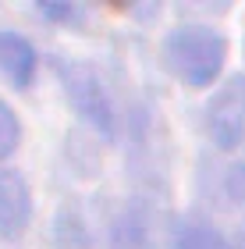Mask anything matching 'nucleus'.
Returning a JSON list of instances; mask_svg holds the SVG:
<instances>
[{"label": "nucleus", "instance_id": "nucleus-3", "mask_svg": "<svg viewBox=\"0 0 245 249\" xmlns=\"http://www.w3.org/2000/svg\"><path fill=\"white\" fill-rule=\"evenodd\" d=\"M206 132L220 150H238L245 139V78H231L206 107Z\"/></svg>", "mask_w": 245, "mask_h": 249}, {"label": "nucleus", "instance_id": "nucleus-5", "mask_svg": "<svg viewBox=\"0 0 245 249\" xmlns=\"http://www.w3.org/2000/svg\"><path fill=\"white\" fill-rule=\"evenodd\" d=\"M110 249H157V217L146 203H128L114 217Z\"/></svg>", "mask_w": 245, "mask_h": 249}, {"label": "nucleus", "instance_id": "nucleus-10", "mask_svg": "<svg viewBox=\"0 0 245 249\" xmlns=\"http://www.w3.org/2000/svg\"><path fill=\"white\" fill-rule=\"evenodd\" d=\"M228 192H231V199H235L238 207H245V167H235V171L228 175Z\"/></svg>", "mask_w": 245, "mask_h": 249}, {"label": "nucleus", "instance_id": "nucleus-7", "mask_svg": "<svg viewBox=\"0 0 245 249\" xmlns=\"http://www.w3.org/2000/svg\"><path fill=\"white\" fill-rule=\"evenodd\" d=\"M171 249H228L224 235L210 224H199V221H185L174 228V239Z\"/></svg>", "mask_w": 245, "mask_h": 249}, {"label": "nucleus", "instance_id": "nucleus-11", "mask_svg": "<svg viewBox=\"0 0 245 249\" xmlns=\"http://www.w3.org/2000/svg\"><path fill=\"white\" fill-rule=\"evenodd\" d=\"M235 249H245V228L238 231V239H235Z\"/></svg>", "mask_w": 245, "mask_h": 249}, {"label": "nucleus", "instance_id": "nucleus-2", "mask_svg": "<svg viewBox=\"0 0 245 249\" xmlns=\"http://www.w3.org/2000/svg\"><path fill=\"white\" fill-rule=\"evenodd\" d=\"M53 71H57L61 86H64V96H68V104L75 107V114L93 132L110 139V135H114V107H110V96H107V86H103V78H99V71L93 64L71 61V57L53 61Z\"/></svg>", "mask_w": 245, "mask_h": 249}, {"label": "nucleus", "instance_id": "nucleus-6", "mask_svg": "<svg viewBox=\"0 0 245 249\" xmlns=\"http://www.w3.org/2000/svg\"><path fill=\"white\" fill-rule=\"evenodd\" d=\"M0 71H4L18 89H29L39 71V53L21 32L0 29Z\"/></svg>", "mask_w": 245, "mask_h": 249}, {"label": "nucleus", "instance_id": "nucleus-4", "mask_svg": "<svg viewBox=\"0 0 245 249\" xmlns=\"http://www.w3.org/2000/svg\"><path fill=\"white\" fill-rule=\"evenodd\" d=\"M32 221V189L15 167H0V239L15 242Z\"/></svg>", "mask_w": 245, "mask_h": 249}, {"label": "nucleus", "instance_id": "nucleus-8", "mask_svg": "<svg viewBox=\"0 0 245 249\" xmlns=\"http://www.w3.org/2000/svg\"><path fill=\"white\" fill-rule=\"evenodd\" d=\"M21 146V121L4 100H0V160H7Z\"/></svg>", "mask_w": 245, "mask_h": 249}, {"label": "nucleus", "instance_id": "nucleus-1", "mask_svg": "<svg viewBox=\"0 0 245 249\" xmlns=\"http://www.w3.org/2000/svg\"><path fill=\"white\" fill-rule=\"evenodd\" d=\"M224 39L217 36L213 29L203 25H185L174 29L163 43V57L174 68L178 78H185L188 86H210L224 68Z\"/></svg>", "mask_w": 245, "mask_h": 249}, {"label": "nucleus", "instance_id": "nucleus-9", "mask_svg": "<svg viewBox=\"0 0 245 249\" xmlns=\"http://www.w3.org/2000/svg\"><path fill=\"white\" fill-rule=\"evenodd\" d=\"M36 11L43 18H61V21H75L79 18V7L75 4H39Z\"/></svg>", "mask_w": 245, "mask_h": 249}]
</instances>
